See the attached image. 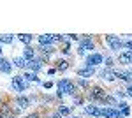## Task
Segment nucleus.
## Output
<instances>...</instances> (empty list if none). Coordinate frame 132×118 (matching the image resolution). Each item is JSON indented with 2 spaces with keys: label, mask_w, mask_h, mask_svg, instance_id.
<instances>
[{
  "label": "nucleus",
  "mask_w": 132,
  "mask_h": 118,
  "mask_svg": "<svg viewBox=\"0 0 132 118\" xmlns=\"http://www.w3.org/2000/svg\"><path fill=\"white\" fill-rule=\"evenodd\" d=\"M42 86H44V88H51L53 83H51V81H46V83H42Z\"/></svg>",
  "instance_id": "31"
},
{
  "label": "nucleus",
  "mask_w": 132,
  "mask_h": 118,
  "mask_svg": "<svg viewBox=\"0 0 132 118\" xmlns=\"http://www.w3.org/2000/svg\"><path fill=\"white\" fill-rule=\"evenodd\" d=\"M106 42H108L109 48L114 49V51H118V49L123 48V41H120L116 35H106Z\"/></svg>",
  "instance_id": "7"
},
{
  "label": "nucleus",
  "mask_w": 132,
  "mask_h": 118,
  "mask_svg": "<svg viewBox=\"0 0 132 118\" xmlns=\"http://www.w3.org/2000/svg\"><path fill=\"white\" fill-rule=\"evenodd\" d=\"M95 74V69L90 67V65H86V67H83V69H78V76H81L83 79L85 78H92Z\"/></svg>",
  "instance_id": "11"
},
{
  "label": "nucleus",
  "mask_w": 132,
  "mask_h": 118,
  "mask_svg": "<svg viewBox=\"0 0 132 118\" xmlns=\"http://www.w3.org/2000/svg\"><path fill=\"white\" fill-rule=\"evenodd\" d=\"M85 111H86L88 115H92V116H95V118H102V109L97 108V106H93V104H88V106L85 108Z\"/></svg>",
  "instance_id": "10"
},
{
  "label": "nucleus",
  "mask_w": 132,
  "mask_h": 118,
  "mask_svg": "<svg viewBox=\"0 0 132 118\" xmlns=\"http://www.w3.org/2000/svg\"><path fill=\"white\" fill-rule=\"evenodd\" d=\"M0 102H2V99H0Z\"/></svg>",
  "instance_id": "38"
},
{
  "label": "nucleus",
  "mask_w": 132,
  "mask_h": 118,
  "mask_svg": "<svg viewBox=\"0 0 132 118\" xmlns=\"http://www.w3.org/2000/svg\"><path fill=\"white\" fill-rule=\"evenodd\" d=\"M118 62L120 64H125V65L127 64H132V51L130 49H125L123 53H120L118 55Z\"/></svg>",
  "instance_id": "9"
},
{
  "label": "nucleus",
  "mask_w": 132,
  "mask_h": 118,
  "mask_svg": "<svg viewBox=\"0 0 132 118\" xmlns=\"http://www.w3.org/2000/svg\"><path fill=\"white\" fill-rule=\"evenodd\" d=\"M55 69H56V70H67V69H69V64H67L65 60H58Z\"/></svg>",
  "instance_id": "21"
},
{
  "label": "nucleus",
  "mask_w": 132,
  "mask_h": 118,
  "mask_svg": "<svg viewBox=\"0 0 132 118\" xmlns=\"http://www.w3.org/2000/svg\"><path fill=\"white\" fill-rule=\"evenodd\" d=\"M102 118H123V113L116 108H101Z\"/></svg>",
  "instance_id": "5"
},
{
  "label": "nucleus",
  "mask_w": 132,
  "mask_h": 118,
  "mask_svg": "<svg viewBox=\"0 0 132 118\" xmlns=\"http://www.w3.org/2000/svg\"><path fill=\"white\" fill-rule=\"evenodd\" d=\"M27 118H39V115H37V113H34V115H28Z\"/></svg>",
  "instance_id": "33"
},
{
  "label": "nucleus",
  "mask_w": 132,
  "mask_h": 118,
  "mask_svg": "<svg viewBox=\"0 0 132 118\" xmlns=\"http://www.w3.org/2000/svg\"><path fill=\"white\" fill-rule=\"evenodd\" d=\"M127 95H129V97H132V83L127 86Z\"/></svg>",
  "instance_id": "30"
},
{
  "label": "nucleus",
  "mask_w": 132,
  "mask_h": 118,
  "mask_svg": "<svg viewBox=\"0 0 132 118\" xmlns=\"http://www.w3.org/2000/svg\"><path fill=\"white\" fill-rule=\"evenodd\" d=\"M123 95H125V93H123L122 90H116V92H114V97H123Z\"/></svg>",
  "instance_id": "29"
},
{
  "label": "nucleus",
  "mask_w": 132,
  "mask_h": 118,
  "mask_svg": "<svg viewBox=\"0 0 132 118\" xmlns=\"http://www.w3.org/2000/svg\"><path fill=\"white\" fill-rule=\"evenodd\" d=\"M39 46H53L55 44V35H50V34H46V35H39Z\"/></svg>",
  "instance_id": "8"
},
{
  "label": "nucleus",
  "mask_w": 132,
  "mask_h": 118,
  "mask_svg": "<svg viewBox=\"0 0 132 118\" xmlns=\"http://www.w3.org/2000/svg\"><path fill=\"white\" fill-rule=\"evenodd\" d=\"M39 49H41L42 53H46V55H51V53L55 51V48H53V46H39Z\"/></svg>",
  "instance_id": "24"
},
{
  "label": "nucleus",
  "mask_w": 132,
  "mask_h": 118,
  "mask_svg": "<svg viewBox=\"0 0 132 118\" xmlns=\"http://www.w3.org/2000/svg\"><path fill=\"white\" fill-rule=\"evenodd\" d=\"M101 76L104 79H108V81H114L116 79V72L113 69H104V70H101Z\"/></svg>",
  "instance_id": "13"
},
{
  "label": "nucleus",
  "mask_w": 132,
  "mask_h": 118,
  "mask_svg": "<svg viewBox=\"0 0 132 118\" xmlns=\"http://www.w3.org/2000/svg\"><path fill=\"white\" fill-rule=\"evenodd\" d=\"M23 78L27 79V81H39V78H37V74H35V72H25V74H23Z\"/></svg>",
  "instance_id": "22"
},
{
  "label": "nucleus",
  "mask_w": 132,
  "mask_h": 118,
  "mask_svg": "<svg viewBox=\"0 0 132 118\" xmlns=\"http://www.w3.org/2000/svg\"><path fill=\"white\" fill-rule=\"evenodd\" d=\"M69 113H71V111H69V108H65V106H60V108H58V115H60V116H67Z\"/></svg>",
  "instance_id": "26"
},
{
  "label": "nucleus",
  "mask_w": 132,
  "mask_h": 118,
  "mask_svg": "<svg viewBox=\"0 0 132 118\" xmlns=\"http://www.w3.org/2000/svg\"><path fill=\"white\" fill-rule=\"evenodd\" d=\"M56 88H58V97H62V95H72L76 92V86H74V83L71 79H60L56 83Z\"/></svg>",
  "instance_id": "1"
},
{
  "label": "nucleus",
  "mask_w": 132,
  "mask_h": 118,
  "mask_svg": "<svg viewBox=\"0 0 132 118\" xmlns=\"http://www.w3.org/2000/svg\"><path fill=\"white\" fill-rule=\"evenodd\" d=\"M101 64H104V57H102L101 53H90L86 57V65H90V67L101 65Z\"/></svg>",
  "instance_id": "4"
},
{
  "label": "nucleus",
  "mask_w": 132,
  "mask_h": 118,
  "mask_svg": "<svg viewBox=\"0 0 132 118\" xmlns=\"http://www.w3.org/2000/svg\"><path fill=\"white\" fill-rule=\"evenodd\" d=\"M116 78L123 79V81H129V79H132V72H130V70H122V72H116Z\"/></svg>",
  "instance_id": "18"
},
{
  "label": "nucleus",
  "mask_w": 132,
  "mask_h": 118,
  "mask_svg": "<svg viewBox=\"0 0 132 118\" xmlns=\"http://www.w3.org/2000/svg\"><path fill=\"white\" fill-rule=\"evenodd\" d=\"M106 90H102L101 86H93V88L90 90V100H101V102H104L106 100Z\"/></svg>",
  "instance_id": "3"
},
{
  "label": "nucleus",
  "mask_w": 132,
  "mask_h": 118,
  "mask_svg": "<svg viewBox=\"0 0 132 118\" xmlns=\"http://www.w3.org/2000/svg\"><path fill=\"white\" fill-rule=\"evenodd\" d=\"M18 39H20L23 44H27V46H28V44L32 42V39H34V37H32L30 34H20V35H18Z\"/></svg>",
  "instance_id": "19"
},
{
  "label": "nucleus",
  "mask_w": 132,
  "mask_h": 118,
  "mask_svg": "<svg viewBox=\"0 0 132 118\" xmlns=\"http://www.w3.org/2000/svg\"><path fill=\"white\" fill-rule=\"evenodd\" d=\"M92 48H93V41H92L90 37H81V39H79V49H78L79 55H85V53Z\"/></svg>",
  "instance_id": "6"
},
{
  "label": "nucleus",
  "mask_w": 132,
  "mask_h": 118,
  "mask_svg": "<svg viewBox=\"0 0 132 118\" xmlns=\"http://www.w3.org/2000/svg\"><path fill=\"white\" fill-rule=\"evenodd\" d=\"M0 55H2V46H0Z\"/></svg>",
  "instance_id": "35"
},
{
  "label": "nucleus",
  "mask_w": 132,
  "mask_h": 118,
  "mask_svg": "<svg viewBox=\"0 0 132 118\" xmlns=\"http://www.w3.org/2000/svg\"><path fill=\"white\" fill-rule=\"evenodd\" d=\"M12 42V35H0V44H11Z\"/></svg>",
  "instance_id": "23"
},
{
  "label": "nucleus",
  "mask_w": 132,
  "mask_h": 118,
  "mask_svg": "<svg viewBox=\"0 0 132 118\" xmlns=\"http://www.w3.org/2000/svg\"><path fill=\"white\" fill-rule=\"evenodd\" d=\"M23 58L27 60V62L34 60V58H35V49H32L30 46H27V48L23 49Z\"/></svg>",
  "instance_id": "14"
},
{
  "label": "nucleus",
  "mask_w": 132,
  "mask_h": 118,
  "mask_svg": "<svg viewBox=\"0 0 132 118\" xmlns=\"http://www.w3.org/2000/svg\"><path fill=\"white\" fill-rule=\"evenodd\" d=\"M18 104H20L21 108H28V106H30V99H27V97H23V95H20V97H18Z\"/></svg>",
  "instance_id": "20"
},
{
  "label": "nucleus",
  "mask_w": 132,
  "mask_h": 118,
  "mask_svg": "<svg viewBox=\"0 0 132 118\" xmlns=\"http://www.w3.org/2000/svg\"><path fill=\"white\" fill-rule=\"evenodd\" d=\"M2 60H4V58H2V57H0V64H2Z\"/></svg>",
  "instance_id": "36"
},
{
  "label": "nucleus",
  "mask_w": 132,
  "mask_h": 118,
  "mask_svg": "<svg viewBox=\"0 0 132 118\" xmlns=\"http://www.w3.org/2000/svg\"><path fill=\"white\" fill-rule=\"evenodd\" d=\"M50 118H62V116H60V115H58V113H56V115H51Z\"/></svg>",
  "instance_id": "34"
},
{
  "label": "nucleus",
  "mask_w": 132,
  "mask_h": 118,
  "mask_svg": "<svg viewBox=\"0 0 132 118\" xmlns=\"http://www.w3.org/2000/svg\"><path fill=\"white\" fill-rule=\"evenodd\" d=\"M104 62H106V69H111L113 65H114V60L111 57H104Z\"/></svg>",
  "instance_id": "25"
},
{
  "label": "nucleus",
  "mask_w": 132,
  "mask_h": 118,
  "mask_svg": "<svg viewBox=\"0 0 132 118\" xmlns=\"http://www.w3.org/2000/svg\"><path fill=\"white\" fill-rule=\"evenodd\" d=\"M69 39H71V41H79V37L74 35V34H69Z\"/></svg>",
  "instance_id": "32"
},
{
  "label": "nucleus",
  "mask_w": 132,
  "mask_h": 118,
  "mask_svg": "<svg viewBox=\"0 0 132 118\" xmlns=\"http://www.w3.org/2000/svg\"><path fill=\"white\" fill-rule=\"evenodd\" d=\"M27 67H28L32 72H37V70L42 69V60L34 58V60H30V62H27Z\"/></svg>",
  "instance_id": "12"
},
{
  "label": "nucleus",
  "mask_w": 132,
  "mask_h": 118,
  "mask_svg": "<svg viewBox=\"0 0 132 118\" xmlns=\"http://www.w3.org/2000/svg\"><path fill=\"white\" fill-rule=\"evenodd\" d=\"M114 108L120 109V111L123 113V116H129V115H130V108H129V104H127V102H120V104H116Z\"/></svg>",
  "instance_id": "16"
},
{
  "label": "nucleus",
  "mask_w": 132,
  "mask_h": 118,
  "mask_svg": "<svg viewBox=\"0 0 132 118\" xmlns=\"http://www.w3.org/2000/svg\"><path fill=\"white\" fill-rule=\"evenodd\" d=\"M78 85H79V86H83V88H88V81H86V79H83V78L78 79Z\"/></svg>",
  "instance_id": "27"
},
{
  "label": "nucleus",
  "mask_w": 132,
  "mask_h": 118,
  "mask_svg": "<svg viewBox=\"0 0 132 118\" xmlns=\"http://www.w3.org/2000/svg\"><path fill=\"white\" fill-rule=\"evenodd\" d=\"M12 88L16 92H25V90H28V81L23 76H14L12 78Z\"/></svg>",
  "instance_id": "2"
},
{
  "label": "nucleus",
  "mask_w": 132,
  "mask_h": 118,
  "mask_svg": "<svg viewBox=\"0 0 132 118\" xmlns=\"http://www.w3.org/2000/svg\"><path fill=\"white\" fill-rule=\"evenodd\" d=\"M12 64H14L16 67H20V69H25V67H27V60L23 58V57H16V58L12 60Z\"/></svg>",
  "instance_id": "17"
},
{
  "label": "nucleus",
  "mask_w": 132,
  "mask_h": 118,
  "mask_svg": "<svg viewBox=\"0 0 132 118\" xmlns=\"http://www.w3.org/2000/svg\"><path fill=\"white\" fill-rule=\"evenodd\" d=\"M123 48H129L132 51V41H123Z\"/></svg>",
  "instance_id": "28"
},
{
  "label": "nucleus",
  "mask_w": 132,
  "mask_h": 118,
  "mask_svg": "<svg viewBox=\"0 0 132 118\" xmlns=\"http://www.w3.org/2000/svg\"><path fill=\"white\" fill-rule=\"evenodd\" d=\"M7 118H14V116H7Z\"/></svg>",
  "instance_id": "37"
},
{
  "label": "nucleus",
  "mask_w": 132,
  "mask_h": 118,
  "mask_svg": "<svg viewBox=\"0 0 132 118\" xmlns=\"http://www.w3.org/2000/svg\"><path fill=\"white\" fill-rule=\"evenodd\" d=\"M11 69H12V64H11L7 58L2 60V64H0V72H5V74H9Z\"/></svg>",
  "instance_id": "15"
}]
</instances>
